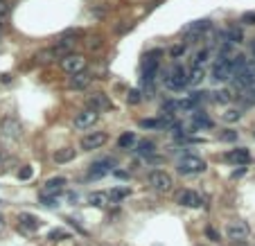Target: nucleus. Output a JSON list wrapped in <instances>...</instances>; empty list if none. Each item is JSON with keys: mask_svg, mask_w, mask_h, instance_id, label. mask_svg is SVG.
Wrapping results in <instances>:
<instances>
[{"mask_svg": "<svg viewBox=\"0 0 255 246\" xmlns=\"http://www.w3.org/2000/svg\"><path fill=\"white\" fill-rule=\"evenodd\" d=\"M111 165H113V161H97V163H93L90 165V172H88V176L90 178H99V176H104V174H108L111 172Z\"/></svg>", "mask_w": 255, "mask_h": 246, "instance_id": "18", "label": "nucleus"}, {"mask_svg": "<svg viewBox=\"0 0 255 246\" xmlns=\"http://www.w3.org/2000/svg\"><path fill=\"white\" fill-rule=\"evenodd\" d=\"M86 104H88V108H90V111H95V113L108 111V108L113 106V104H111V97H108L106 93H93V95H88Z\"/></svg>", "mask_w": 255, "mask_h": 246, "instance_id": "10", "label": "nucleus"}, {"mask_svg": "<svg viewBox=\"0 0 255 246\" xmlns=\"http://www.w3.org/2000/svg\"><path fill=\"white\" fill-rule=\"evenodd\" d=\"M93 82V77H90L88 73H79V75H73V77H68V88H75V90H84L88 88V84Z\"/></svg>", "mask_w": 255, "mask_h": 246, "instance_id": "15", "label": "nucleus"}, {"mask_svg": "<svg viewBox=\"0 0 255 246\" xmlns=\"http://www.w3.org/2000/svg\"><path fill=\"white\" fill-rule=\"evenodd\" d=\"M240 99H242V104H244V106H253V104H255V84L242 90V97Z\"/></svg>", "mask_w": 255, "mask_h": 246, "instance_id": "26", "label": "nucleus"}, {"mask_svg": "<svg viewBox=\"0 0 255 246\" xmlns=\"http://www.w3.org/2000/svg\"><path fill=\"white\" fill-rule=\"evenodd\" d=\"M0 36H2V23H0Z\"/></svg>", "mask_w": 255, "mask_h": 246, "instance_id": "42", "label": "nucleus"}, {"mask_svg": "<svg viewBox=\"0 0 255 246\" xmlns=\"http://www.w3.org/2000/svg\"><path fill=\"white\" fill-rule=\"evenodd\" d=\"M88 203L95 206V208H106L111 201H108L106 192H93V194H88Z\"/></svg>", "mask_w": 255, "mask_h": 246, "instance_id": "23", "label": "nucleus"}, {"mask_svg": "<svg viewBox=\"0 0 255 246\" xmlns=\"http://www.w3.org/2000/svg\"><path fill=\"white\" fill-rule=\"evenodd\" d=\"M32 174H34V172H32L30 165H23V167L18 169V178H20V181H30Z\"/></svg>", "mask_w": 255, "mask_h": 246, "instance_id": "33", "label": "nucleus"}, {"mask_svg": "<svg viewBox=\"0 0 255 246\" xmlns=\"http://www.w3.org/2000/svg\"><path fill=\"white\" fill-rule=\"evenodd\" d=\"M233 99V95L228 93V90H219V93H215V102L217 104H228Z\"/></svg>", "mask_w": 255, "mask_h": 246, "instance_id": "31", "label": "nucleus"}, {"mask_svg": "<svg viewBox=\"0 0 255 246\" xmlns=\"http://www.w3.org/2000/svg\"><path fill=\"white\" fill-rule=\"evenodd\" d=\"M183 52H185V45H174V48L170 50V54H172V57H181Z\"/></svg>", "mask_w": 255, "mask_h": 246, "instance_id": "39", "label": "nucleus"}, {"mask_svg": "<svg viewBox=\"0 0 255 246\" xmlns=\"http://www.w3.org/2000/svg\"><path fill=\"white\" fill-rule=\"evenodd\" d=\"M206 161L199 156H183L181 161H178V172L183 174V176H194V174H201L206 172Z\"/></svg>", "mask_w": 255, "mask_h": 246, "instance_id": "2", "label": "nucleus"}, {"mask_svg": "<svg viewBox=\"0 0 255 246\" xmlns=\"http://www.w3.org/2000/svg\"><path fill=\"white\" fill-rule=\"evenodd\" d=\"M208 27H210V23H208V20H194V23H190L185 30H183V34H185L187 39H194V36H199L201 32H206Z\"/></svg>", "mask_w": 255, "mask_h": 246, "instance_id": "19", "label": "nucleus"}, {"mask_svg": "<svg viewBox=\"0 0 255 246\" xmlns=\"http://www.w3.org/2000/svg\"><path fill=\"white\" fill-rule=\"evenodd\" d=\"M66 237H70V233L61 231V228H59V231H52V233H50V240H52V242H61V240H66Z\"/></svg>", "mask_w": 255, "mask_h": 246, "instance_id": "34", "label": "nucleus"}, {"mask_svg": "<svg viewBox=\"0 0 255 246\" xmlns=\"http://www.w3.org/2000/svg\"><path fill=\"white\" fill-rule=\"evenodd\" d=\"M221 118H224V122H237V120L242 118V111H237V108H228Z\"/></svg>", "mask_w": 255, "mask_h": 246, "instance_id": "29", "label": "nucleus"}, {"mask_svg": "<svg viewBox=\"0 0 255 246\" xmlns=\"http://www.w3.org/2000/svg\"><path fill=\"white\" fill-rule=\"evenodd\" d=\"M136 152L140 154V156H154L156 154V145L152 143V140H140V143H136Z\"/></svg>", "mask_w": 255, "mask_h": 246, "instance_id": "24", "label": "nucleus"}, {"mask_svg": "<svg viewBox=\"0 0 255 246\" xmlns=\"http://www.w3.org/2000/svg\"><path fill=\"white\" fill-rule=\"evenodd\" d=\"M0 131H2V138L11 140V143H16V140L23 138V127H20V122L16 118H5L2 120Z\"/></svg>", "mask_w": 255, "mask_h": 246, "instance_id": "7", "label": "nucleus"}, {"mask_svg": "<svg viewBox=\"0 0 255 246\" xmlns=\"http://www.w3.org/2000/svg\"><path fill=\"white\" fill-rule=\"evenodd\" d=\"M233 77V68H231V61L219 59L215 66H212V79L215 82H228Z\"/></svg>", "mask_w": 255, "mask_h": 246, "instance_id": "12", "label": "nucleus"}, {"mask_svg": "<svg viewBox=\"0 0 255 246\" xmlns=\"http://www.w3.org/2000/svg\"><path fill=\"white\" fill-rule=\"evenodd\" d=\"M5 226V219H2V215H0V228Z\"/></svg>", "mask_w": 255, "mask_h": 246, "instance_id": "41", "label": "nucleus"}, {"mask_svg": "<svg viewBox=\"0 0 255 246\" xmlns=\"http://www.w3.org/2000/svg\"><path fill=\"white\" fill-rule=\"evenodd\" d=\"M73 158H75V149L73 147H64V149H57V152H54V163H59V165L70 163Z\"/></svg>", "mask_w": 255, "mask_h": 246, "instance_id": "22", "label": "nucleus"}, {"mask_svg": "<svg viewBox=\"0 0 255 246\" xmlns=\"http://www.w3.org/2000/svg\"><path fill=\"white\" fill-rule=\"evenodd\" d=\"M251 50H253V57H255V39H253V43H251Z\"/></svg>", "mask_w": 255, "mask_h": 246, "instance_id": "40", "label": "nucleus"}, {"mask_svg": "<svg viewBox=\"0 0 255 246\" xmlns=\"http://www.w3.org/2000/svg\"><path fill=\"white\" fill-rule=\"evenodd\" d=\"M106 143H108V136H106V133H102V131H93V133H86L79 145H82L84 152H93V149L104 147Z\"/></svg>", "mask_w": 255, "mask_h": 246, "instance_id": "8", "label": "nucleus"}, {"mask_svg": "<svg viewBox=\"0 0 255 246\" xmlns=\"http://www.w3.org/2000/svg\"><path fill=\"white\" fill-rule=\"evenodd\" d=\"M203 82V68H192L190 73V84L196 86V84H201Z\"/></svg>", "mask_w": 255, "mask_h": 246, "instance_id": "30", "label": "nucleus"}, {"mask_svg": "<svg viewBox=\"0 0 255 246\" xmlns=\"http://www.w3.org/2000/svg\"><path fill=\"white\" fill-rule=\"evenodd\" d=\"M18 222L23 228H27V231H36V228L41 226V219L34 215H30V212H20L18 215Z\"/></svg>", "mask_w": 255, "mask_h": 246, "instance_id": "20", "label": "nucleus"}, {"mask_svg": "<svg viewBox=\"0 0 255 246\" xmlns=\"http://www.w3.org/2000/svg\"><path fill=\"white\" fill-rule=\"evenodd\" d=\"M242 39H244V34L237 27H228V30L221 32V43L224 45H237V43H242Z\"/></svg>", "mask_w": 255, "mask_h": 246, "instance_id": "16", "label": "nucleus"}, {"mask_svg": "<svg viewBox=\"0 0 255 246\" xmlns=\"http://www.w3.org/2000/svg\"><path fill=\"white\" fill-rule=\"evenodd\" d=\"M240 23L244 25H255V11H246V14L240 16Z\"/></svg>", "mask_w": 255, "mask_h": 246, "instance_id": "35", "label": "nucleus"}, {"mask_svg": "<svg viewBox=\"0 0 255 246\" xmlns=\"http://www.w3.org/2000/svg\"><path fill=\"white\" fill-rule=\"evenodd\" d=\"M206 235H208V240H210V242H219V233H217L212 226L206 228Z\"/></svg>", "mask_w": 255, "mask_h": 246, "instance_id": "38", "label": "nucleus"}, {"mask_svg": "<svg viewBox=\"0 0 255 246\" xmlns=\"http://www.w3.org/2000/svg\"><path fill=\"white\" fill-rule=\"evenodd\" d=\"M140 99H143V97H140V93H138V90H129V93H127V102L129 104H140Z\"/></svg>", "mask_w": 255, "mask_h": 246, "instance_id": "37", "label": "nucleus"}, {"mask_svg": "<svg viewBox=\"0 0 255 246\" xmlns=\"http://www.w3.org/2000/svg\"><path fill=\"white\" fill-rule=\"evenodd\" d=\"M64 187H66V178L54 176V178H50V181H45L43 190H41V197H57Z\"/></svg>", "mask_w": 255, "mask_h": 246, "instance_id": "13", "label": "nucleus"}, {"mask_svg": "<svg viewBox=\"0 0 255 246\" xmlns=\"http://www.w3.org/2000/svg\"><path fill=\"white\" fill-rule=\"evenodd\" d=\"M9 11H11V5L7 2V0H0V23L9 16Z\"/></svg>", "mask_w": 255, "mask_h": 246, "instance_id": "32", "label": "nucleus"}, {"mask_svg": "<svg viewBox=\"0 0 255 246\" xmlns=\"http://www.w3.org/2000/svg\"><path fill=\"white\" fill-rule=\"evenodd\" d=\"M192 127L194 129H210L212 120L208 118V115H203V113H194V118H192Z\"/></svg>", "mask_w": 255, "mask_h": 246, "instance_id": "25", "label": "nucleus"}, {"mask_svg": "<svg viewBox=\"0 0 255 246\" xmlns=\"http://www.w3.org/2000/svg\"><path fill=\"white\" fill-rule=\"evenodd\" d=\"M219 140H224V143H235V140H237V131H226V133H221Z\"/></svg>", "mask_w": 255, "mask_h": 246, "instance_id": "36", "label": "nucleus"}, {"mask_svg": "<svg viewBox=\"0 0 255 246\" xmlns=\"http://www.w3.org/2000/svg\"><path fill=\"white\" fill-rule=\"evenodd\" d=\"M208 61V50L203 48V50H199V52L194 54V61H192V66L194 68H203V64Z\"/></svg>", "mask_w": 255, "mask_h": 246, "instance_id": "28", "label": "nucleus"}, {"mask_svg": "<svg viewBox=\"0 0 255 246\" xmlns=\"http://www.w3.org/2000/svg\"><path fill=\"white\" fill-rule=\"evenodd\" d=\"M176 203L178 206H185V208H199L203 203L201 194L194 192V190H181L176 194Z\"/></svg>", "mask_w": 255, "mask_h": 246, "instance_id": "11", "label": "nucleus"}, {"mask_svg": "<svg viewBox=\"0 0 255 246\" xmlns=\"http://www.w3.org/2000/svg\"><path fill=\"white\" fill-rule=\"evenodd\" d=\"M149 185L156 190V192L165 194V192H172L174 187V178L170 176V174L165 172V169H154L152 174H149Z\"/></svg>", "mask_w": 255, "mask_h": 246, "instance_id": "4", "label": "nucleus"}, {"mask_svg": "<svg viewBox=\"0 0 255 246\" xmlns=\"http://www.w3.org/2000/svg\"><path fill=\"white\" fill-rule=\"evenodd\" d=\"M61 64V70H64L66 75H79V73H86V57L84 54H75L70 52L68 57H64V59L59 61Z\"/></svg>", "mask_w": 255, "mask_h": 246, "instance_id": "3", "label": "nucleus"}, {"mask_svg": "<svg viewBox=\"0 0 255 246\" xmlns=\"http://www.w3.org/2000/svg\"><path fill=\"white\" fill-rule=\"evenodd\" d=\"M226 161L228 163H235V165H246L251 161V152L244 147H237V149H231L226 154Z\"/></svg>", "mask_w": 255, "mask_h": 246, "instance_id": "14", "label": "nucleus"}, {"mask_svg": "<svg viewBox=\"0 0 255 246\" xmlns=\"http://www.w3.org/2000/svg\"><path fill=\"white\" fill-rule=\"evenodd\" d=\"M165 86L170 90L181 93L183 88H187V86H190V73H187L183 66H172V68H170V73L165 75Z\"/></svg>", "mask_w": 255, "mask_h": 246, "instance_id": "1", "label": "nucleus"}, {"mask_svg": "<svg viewBox=\"0 0 255 246\" xmlns=\"http://www.w3.org/2000/svg\"><path fill=\"white\" fill-rule=\"evenodd\" d=\"M136 143H138V136H136L133 131H124L122 136L118 138V147H120V149H127V152L136 147Z\"/></svg>", "mask_w": 255, "mask_h": 246, "instance_id": "21", "label": "nucleus"}, {"mask_svg": "<svg viewBox=\"0 0 255 246\" xmlns=\"http://www.w3.org/2000/svg\"><path fill=\"white\" fill-rule=\"evenodd\" d=\"M129 194H131L129 187H115V190H111V194H108V201H122Z\"/></svg>", "mask_w": 255, "mask_h": 246, "instance_id": "27", "label": "nucleus"}, {"mask_svg": "<svg viewBox=\"0 0 255 246\" xmlns=\"http://www.w3.org/2000/svg\"><path fill=\"white\" fill-rule=\"evenodd\" d=\"M99 120V113H95V111H90V108H84V111H79L77 115H75V129H79V131H86V129H93V124Z\"/></svg>", "mask_w": 255, "mask_h": 246, "instance_id": "9", "label": "nucleus"}, {"mask_svg": "<svg viewBox=\"0 0 255 246\" xmlns=\"http://www.w3.org/2000/svg\"><path fill=\"white\" fill-rule=\"evenodd\" d=\"M0 45H2V36H0Z\"/></svg>", "mask_w": 255, "mask_h": 246, "instance_id": "44", "label": "nucleus"}, {"mask_svg": "<svg viewBox=\"0 0 255 246\" xmlns=\"http://www.w3.org/2000/svg\"><path fill=\"white\" fill-rule=\"evenodd\" d=\"M251 235V226L242 219H233V222L226 224V237L233 242H244Z\"/></svg>", "mask_w": 255, "mask_h": 246, "instance_id": "6", "label": "nucleus"}, {"mask_svg": "<svg viewBox=\"0 0 255 246\" xmlns=\"http://www.w3.org/2000/svg\"><path fill=\"white\" fill-rule=\"evenodd\" d=\"M70 54V48H66V45H52V48H45V50H39L36 52V61H41V64H52V61L57 59H64V57H68Z\"/></svg>", "mask_w": 255, "mask_h": 246, "instance_id": "5", "label": "nucleus"}, {"mask_svg": "<svg viewBox=\"0 0 255 246\" xmlns=\"http://www.w3.org/2000/svg\"><path fill=\"white\" fill-rule=\"evenodd\" d=\"M172 122L170 118H145L138 122V127L140 129H152V131H156V129H165L167 124Z\"/></svg>", "mask_w": 255, "mask_h": 246, "instance_id": "17", "label": "nucleus"}, {"mask_svg": "<svg viewBox=\"0 0 255 246\" xmlns=\"http://www.w3.org/2000/svg\"><path fill=\"white\" fill-rule=\"evenodd\" d=\"M0 165H2V154H0Z\"/></svg>", "mask_w": 255, "mask_h": 246, "instance_id": "43", "label": "nucleus"}]
</instances>
